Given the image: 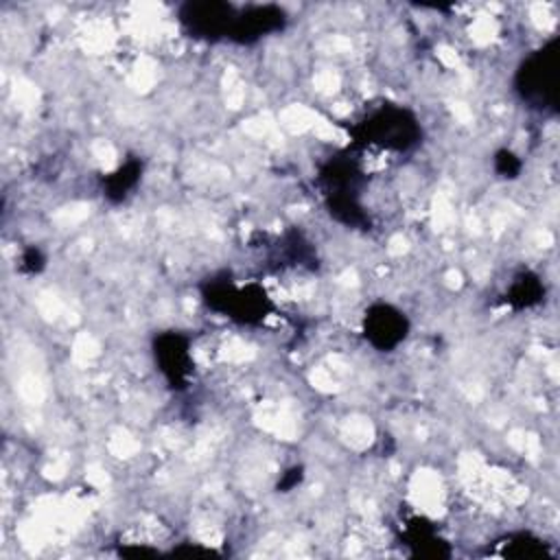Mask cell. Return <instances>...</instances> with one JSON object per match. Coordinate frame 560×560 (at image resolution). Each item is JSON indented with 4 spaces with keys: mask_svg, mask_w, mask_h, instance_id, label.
Returning a JSON list of instances; mask_svg holds the SVG:
<instances>
[{
    "mask_svg": "<svg viewBox=\"0 0 560 560\" xmlns=\"http://www.w3.org/2000/svg\"><path fill=\"white\" fill-rule=\"evenodd\" d=\"M558 68V39L534 50L516 72V90L521 96L545 109L556 105V70Z\"/></svg>",
    "mask_w": 560,
    "mask_h": 560,
    "instance_id": "6da1fadb",
    "label": "cell"
},
{
    "mask_svg": "<svg viewBox=\"0 0 560 560\" xmlns=\"http://www.w3.org/2000/svg\"><path fill=\"white\" fill-rule=\"evenodd\" d=\"M363 136L368 142L387 147V149H407L418 138L416 118L398 107H383L372 114L363 125Z\"/></svg>",
    "mask_w": 560,
    "mask_h": 560,
    "instance_id": "3957f363",
    "label": "cell"
},
{
    "mask_svg": "<svg viewBox=\"0 0 560 560\" xmlns=\"http://www.w3.org/2000/svg\"><path fill=\"white\" fill-rule=\"evenodd\" d=\"M407 335V319L400 311L376 304L365 313V337L381 350L398 346Z\"/></svg>",
    "mask_w": 560,
    "mask_h": 560,
    "instance_id": "5b68a950",
    "label": "cell"
},
{
    "mask_svg": "<svg viewBox=\"0 0 560 560\" xmlns=\"http://www.w3.org/2000/svg\"><path fill=\"white\" fill-rule=\"evenodd\" d=\"M284 22H287L284 9L276 4H252V7L238 9L230 31V39L238 44H249L267 33L280 31Z\"/></svg>",
    "mask_w": 560,
    "mask_h": 560,
    "instance_id": "277c9868",
    "label": "cell"
},
{
    "mask_svg": "<svg viewBox=\"0 0 560 560\" xmlns=\"http://www.w3.org/2000/svg\"><path fill=\"white\" fill-rule=\"evenodd\" d=\"M155 354L160 357V365L162 372L175 383L179 381L186 370H188V350H186V341L179 339L177 335H168L160 339V346L155 350Z\"/></svg>",
    "mask_w": 560,
    "mask_h": 560,
    "instance_id": "8992f818",
    "label": "cell"
},
{
    "mask_svg": "<svg viewBox=\"0 0 560 560\" xmlns=\"http://www.w3.org/2000/svg\"><path fill=\"white\" fill-rule=\"evenodd\" d=\"M238 9L221 0H199L179 7V22L195 35L206 39L230 37Z\"/></svg>",
    "mask_w": 560,
    "mask_h": 560,
    "instance_id": "7a4b0ae2",
    "label": "cell"
}]
</instances>
